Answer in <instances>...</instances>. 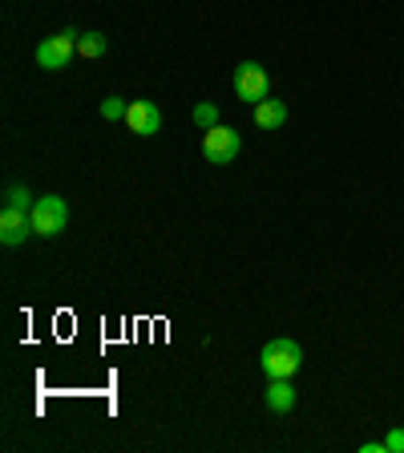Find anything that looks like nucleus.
Wrapping results in <instances>:
<instances>
[{"mask_svg": "<svg viewBox=\"0 0 404 453\" xmlns=\"http://www.w3.org/2000/svg\"><path fill=\"white\" fill-rule=\"evenodd\" d=\"M259 365H263V372L271 380L275 377H287V380H292L295 372H300V365H303V349L295 344V340H287V336L267 340L263 352H259Z\"/></svg>", "mask_w": 404, "mask_h": 453, "instance_id": "obj_1", "label": "nucleus"}, {"mask_svg": "<svg viewBox=\"0 0 404 453\" xmlns=\"http://www.w3.org/2000/svg\"><path fill=\"white\" fill-rule=\"evenodd\" d=\"M28 219H33V235H61L69 226V207H65V198L61 195H41L37 198V207L28 211Z\"/></svg>", "mask_w": 404, "mask_h": 453, "instance_id": "obj_2", "label": "nucleus"}, {"mask_svg": "<svg viewBox=\"0 0 404 453\" xmlns=\"http://www.w3.org/2000/svg\"><path fill=\"white\" fill-rule=\"evenodd\" d=\"M77 41H81V33H77V28H61V33H53L49 41H41V45H37V65L49 69V73L65 69L69 57L77 53Z\"/></svg>", "mask_w": 404, "mask_h": 453, "instance_id": "obj_3", "label": "nucleus"}, {"mask_svg": "<svg viewBox=\"0 0 404 453\" xmlns=\"http://www.w3.org/2000/svg\"><path fill=\"white\" fill-rule=\"evenodd\" d=\"M239 150H243V138H239V130H231V126H210L207 138H202V158L215 162V166H226V162H235Z\"/></svg>", "mask_w": 404, "mask_h": 453, "instance_id": "obj_4", "label": "nucleus"}, {"mask_svg": "<svg viewBox=\"0 0 404 453\" xmlns=\"http://www.w3.org/2000/svg\"><path fill=\"white\" fill-rule=\"evenodd\" d=\"M267 89H271V77H267L263 65H255V61H243L235 69V97L247 105H259L267 102Z\"/></svg>", "mask_w": 404, "mask_h": 453, "instance_id": "obj_5", "label": "nucleus"}, {"mask_svg": "<svg viewBox=\"0 0 404 453\" xmlns=\"http://www.w3.org/2000/svg\"><path fill=\"white\" fill-rule=\"evenodd\" d=\"M126 130L138 134V138L158 134L162 130V110L154 102H130V110H126Z\"/></svg>", "mask_w": 404, "mask_h": 453, "instance_id": "obj_6", "label": "nucleus"}, {"mask_svg": "<svg viewBox=\"0 0 404 453\" xmlns=\"http://www.w3.org/2000/svg\"><path fill=\"white\" fill-rule=\"evenodd\" d=\"M28 235H33V219H28V211H17V207L0 211V243L20 247Z\"/></svg>", "mask_w": 404, "mask_h": 453, "instance_id": "obj_7", "label": "nucleus"}, {"mask_svg": "<svg viewBox=\"0 0 404 453\" xmlns=\"http://www.w3.org/2000/svg\"><path fill=\"white\" fill-rule=\"evenodd\" d=\"M263 401H267V409L271 413H292L295 409V388H292V380L287 377H275L271 385H267V393H263Z\"/></svg>", "mask_w": 404, "mask_h": 453, "instance_id": "obj_8", "label": "nucleus"}, {"mask_svg": "<svg viewBox=\"0 0 404 453\" xmlns=\"http://www.w3.org/2000/svg\"><path fill=\"white\" fill-rule=\"evenodd\" d=\"M283 122H287L283 97H267V102L255 105V126H259V130H283Z\"/></svg>", "mask_w": 404, "mask_h": 453, "instance_id": "obj_9", "label": "nucleus"}, {"mask_svg": "<svg viewBox=\"0 0 404 453\" xmlns=\"http://www.w3.org/2000/svg\"><path fill=\"white\" fill-rule=\"evenodd\" d=\"M105 49H110L105 33H81V41H77V53H81L85 61H97V57H105Z\"/></svg>", "mask_w": 404, "mask_h": 453, "instance_id": "obj_10", "label": "nucleus"}, {"mask_svg": "<svg viewBox=\"0 0 404 453\" xmlns=\"http://www.w3.org/2000/svg\"><path fill=\"white\" fill-rule=\"evenodd\" d=\"M4 207L33 211V207H37V198H33V190H28V187H20V182H9V187H4Z\"/></svg>", "mask_w": 404, "mask_h": 453, "instance_id": "obj_11", "label": "nucleus"}, {"mask_svg": "<svg viewBox=\"0 0 404 453\" xmlns=\"http://www.w3.org/2000/svg\"><path fill=\"white\" fill-rule=\"evenodd\" d=\"M190 118H194V126H202V130H210V126H218V105H210V102H198Z\"/></svg>", "mask_w": 404, "mask_h": 453, "instance_id": "obj_12", "label": "nucleus"}, {"mask_svg": "<svg viewBox=\"0 0 404 453\" xmlns=\"http://www.w3.org/2000/svg\"><path fill=\"white\" fill-rule=\"evenodd\" d=\"M126 110H130V102H122V97H105V102H102V118H105V122H122Z\"/></svg>", "mask_w": 404, "mask_h": 453, "instance_id": "obj_13", "label": "nucleus"}, {"mask_svg": "<svg viewBox=\"0 0 404 453\" xmlns=\"http://www.w3.org/2000/svg\"><path fill=\"white\" fill-rule=\"evenodd\" d=\"M385 449L388 453H404V429H388V434H385Z\"/></svg>", "mask_w": 404, "mask_h": 453, "instance_id": "obj_14", "label": "nucleus"}, {"mask_svg": "<svg viewBox=\"0 0 404 453\" xmlns=\"http://www.w3.org/2000/svg\"><path fill=\"white\" fill-rule=\"evenodd\" d=\"M360 453H388V449H385V441H368V445H360Z\"/></svg>", "mask_w": 404, "mask_h": 453, "instance_id": "obj_15", "label": "nucleus"}]
</instances>
